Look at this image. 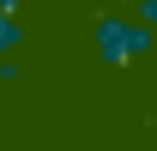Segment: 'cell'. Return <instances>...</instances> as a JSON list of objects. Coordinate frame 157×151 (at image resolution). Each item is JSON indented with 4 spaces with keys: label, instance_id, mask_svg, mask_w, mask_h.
<instances>
[{
    "label": "cell",
    "instance_id": "1",
    "mask_svg": "<svg viewBox=\"0 0 157 151\" xmlns=\"http://www.w3.org/2000/svg\"><path fill=\"white\" fill-rule=\"evenodd\" d=\"M91 55H97L103 67L127 73V67H139V60L157 55V30L139 24L133 12H97V18H91Z\"/></svg>",
    "mask_w": 157,
    "mask_h": 151
},
{
    "label": "cell",
    "instance_id": "3",
    "mask_svg": "<svg viewBox=\"0 0 157 151\" xmlns=\"http://www.w3.org/2000/svg\"><path fill=\"white\" fill-rule=\"evenodd\" d=\"M133 18H139V24H151V30H157V0H133Z\"/></svg>",
    "mask_w": 157,
    "mask_h": 151
},
{
    "label": "cell",
    "instance_id": "2",
    "mask_svg": "<svg viewBox=\"0 0 157 151\" xmlns=\"http://www.w3.org/2000/svg\"><path fill=\"white\" fill-rule=\"evenodd\" d=\"M18 48H24V18L18 12H0V55L18 60Z\"/></svg>",
    "mask_w": 157,
    "mask_h": 151
},
{
    "label": "cell",
    "instance_id": "5",
    "mask_svg": "<svg viewBox=\"0 0 157 151\" xmlns=\"http://www.w3.org/2000/svg\"><path fill=\"white\" fill-rule=\"evenodd\" d=\"M0 12H18V18H24V0H0Z\"/></svg>",
    "mask_w": 157,
    "mask_h": 151
},
{
    "label": "cell",
    "instance_id": "4",
    "mask_svg": "<svg viewBox=\"0 0 157 151\" xmlns=\"http://www.w3.org/2000/svg\"><path fill=\"white\" fill-rule=\"evenodd\" d=\"M12 79H18V60H12V55H0V85H12Z\"/></svg>",
    "mask_w": 157,
    "mask_h": 151
}]
</instances>
